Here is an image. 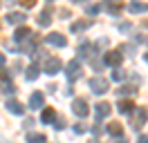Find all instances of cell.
<instances>
[{
	"label": "cell",
	"instance_id": "6da1fadb",
	"mask_svg": "<svg viewBox=\"0 0 148 143\" xmlns=\"http://www.w3.org/2000/svg\"><path fill=\"white\" fill-rule=\"evenodd\" d=\"M61 67H63V63H61L58 56H47L45 65H43V72H45L47 76H56V74L61 72Z\"/></svg>",
	"mask_w": 148,
	"mask_h": 143
},
{
	"label": "cell",
	"instance_id": "7a4b0ae2",
	"mask_svg": "<svg viewBox=\"0 0 148 143\" xmlns=\"http://www.w3.org/2000/svg\"><path fill=\"white\" fill-rule=\"evenodd\" d=\"M90 89H92V94H106L110 89V83H108V78H103V76H94L90 80Z\"/></svg>",
	"mask_w": 148,
	"mask_h": 143
},
{
	"label": "cell",
	"instance_id": "3957f363",
	"mask_svg": "<svg viewBox=\"0 0 148 143\" xmlns=\"http://www.w3.org/2000/svg\"><path fill=\"white\" fill-rule=\"evenodd\" d=\"M65 76H67L70 83L79 80V78H81V63H79V61H70L67 65H65Z\"/></svg>",
	"mask_w": 148,
	"mask_h": 143
},
{
	"label": "cell",
	"instance_id": "277c9868",
	"mask_svg": "<svg viewBox=\"0 0 148 143\" xmlns=\"http://www.w3.org/2000/svg\"><path fill=\"white\" fill-rule=\"evenodd\" d=\"M72 110H74V114L81 116V118H85V116L90 114V105H88L85 98H74L72 101Z\"/></svg>",
	"mask_w": 148,
	"mask_h": 143
},
{
	"label": "cell",
	"instance_id": "5b68a950",
	"mask_svg": "<svg viewBox=\"0 0 148 143\" xmlns=\"http://www.w3.org/2000/svg\"><path fill=\"white\" fill-rule=\"evenodd\" d=\"M121 61H123L121 49H112V52H108L106 56H103V63H106V65H110V67H114V69L121 65Z\"/></svg>",
	"mask_w": 148,
	"mask_h": 143
},
{
	"label": "cell",
	"instance_id": "8992f818",
	"mask_svg": "<svg viewBox=\"0 0 148 143\" xmlns=\"http://www.w3.org/2000/svg\"><path fill=\"white\" fill-rule=\"evenodd\" d=\"M43 105H45V94L43 92H34L29 96V110H40Z\"/></svg>",
	"mask_w": 148,
	"mask_h": 143
},
{
	"label": "cell",
	"instance_id": "52a82bcc",
	"mask_svg": "<svg viewBox=\"0 0 148 143\" xmlns=\"http://www.w3.org/2000/svg\"><path fill=\"white\" fill-rule=\"evenodd\" d=\"M135 118H132V125L135 127H141V123H146V118H148V110L146 107H135Z\"/></svg>",
	"mask_w": 148,
	"mask_h": 143
},
{
	"label": "cell",
	"instance_id": "ba28073f",
	"mask_svg": "<svg viewBox=\"0 0 148 143\" xmlns=\"http://www.w3.org/2000/svg\"><path fill=\"white\" fill-rule=\"evenodd\" d=\"M45 40H47V45H54V47H65V45H67V38H65L63 34H56V31L49 34Z\"/></svg>",
	"mask_w": 148,
	"mask_h": 143
},
{
	"label": "cell",
	"instance_id": "9c48e42d",
	"mask_svg": "<svg viewBox=\"0 0 148 143\" xmlns=\"http://www.w3.org/2000/svg\"><path fill=\"white\" fill-rule=\"evenodd\" d=\"M117 110H119L121 114H126V116H130L132 114V112H135V103H132V101H126V98H121L119 103H117Z\"/></svg>",
	"mask_w": 148,
	"mask_h": 143
},
{
	"label": "cell",
	"instance_id": "30bf717a",
	"mask_svg": "<svg viewBox=\"0 0 148 143\" xmlns=\"http://www.w3.org/2000/svg\"><path fill=\"white\" fill-rule=\"evenodd\" d=\"M94 114H97V118H99V121H101V118H106V116L110 114V103H106V101L97 103V105H94Z\"/></svg>",
	"mask_w": 148,
	"mask_h": 143
},
{
	"label": "cell",
	"instance_id": "8fae6325",
	"mask_svg": "<svg viewBox=\"0 0 148 143\" xmlns=\"http://www.w3.org/2000/svg\"><path fill=\"white\" fill-rule=\"evenodd\" d=\"M49 22H52V5L47 2L45 9H43V14L38 16V25H40V27H47Z\"/></svg>",
	"mask_w": 148,
	"mask_h": 143
},
{
	"label": "cell",
	"instance_id": "7c38bea8",
	"mask_svg": "<svg viewBox=\"0 0 148 143\" xmlns=\"http://www.w3.org/2000/svg\"><path fill=\"white\" fill-rule=\"evenodd\" d=\"M108 134L121 139V136H123V125H121L119 121H110V123H108Z\"/></svg>",
	"mask_w": 148,
	"mask_h": 143
},
{
	"label": "cell",
	"instance_id": "4fadbf2b",
	"mask_svg": "<svg viewBox=\"0 0 148 143\" xmlns=\"http://www.w3.org/2000/svg\"><path fill=\"white\" fill-rule=\"evenodd\" d=\"M5 107L9 110L11 114H23V112H25V107H23V103H18L16 98H9V101L5 103Z\"/></svg>",
	"mask_w": 148,
	"mask_h": 143
},
{
	"label": "cell",
	"instance_id": "5bb4252c",
	"mask_svg": "<svg viewBox=\"0 0 148 143\" xmlns=\"http://www.w3.org/2000/svg\"><path fill=\"white\" fill-rule=\"evenodd\" d=\"M27 18H25V14H20V11H14V14H7V22L9 25H20L23 27V22H25Z\"/></svg>",
	"mask_w": 148,
	"mask_h": 143
},
{
	"label": "cell",
	"instance_id": "9a60e30c",
	"mask_svg": "<svg viewBox=\"0 0 148 143\" xmlns=\"http://www.w3.org/2000/svg\"><path fill=\"white\" fill-rule=\"evenodd\" d=\"M128 11L130 14H146L148 2H128Z\"/></svg>",
	"mask_w": 148,
	"mask_h": 143
},
{
	"label": "cell",
	"instance_id": "2e32d148",
	"mask_svg": "<svg viewBox=\"0 0 148 143\" xmlns=\"http://www.w3.org/2000/svg\"><path fill=\"white\" fill-rule=\"evenodd\" d=\"M40 121H43V123H54L56 121V110L54 107H45L43 114H40Z\"/></svg>",
	"mask_w": 148,
	"mask_h": 143
},
{
	"label": "cell",
	"instance_id": "e0dca14e",
	"mask_svg": "<svg viewBox=\"0 0 148 143\" xmlns=\"http://www.w3.org/2000/svg\"><path fill=\"white\" fill-rule=\"evenodd\" d=\"M29 36H32V29H29V27H18V29H16V36H14V38H16L18 43H25Z\"/></svg>",
	"mask_w": 148,
	"mask_h": 143
},
{
	"label": "cell",
	"instance_id": "ac0fdd59",
	"mask_svg": "<svg viewBox=\"0 0 148 143\" xmlns=\"http://www.w3.org/2000/svg\"><path fill=\"white\" fill-rule=\"evenodd\" d=\"M38 74H40V67H38V63H32L27 67V72H25V76H27V80H36Z\"/></svg>",
	"mask_w": 148,
	"mask_h": 143
},
{
	"label": "cell",
	"instance_id": "d6986e66",
	"mask_svg": "<svg viewBox=\"0 0 148 143\" xmlns=\"http://www.w3.org/2000/svg\"><path fill=\"white\" fill-rule=\"evenodd\" d=\"M92 52H94V47L90 43L79 45V56H81V58H92Z\"/></svg>",
	"mask_w": 148,
	"mask_h": 143
},
{
	"label": "cell",
	"instance_id": "ffe728a7",
	"mask_svg": "<svg viewBox=\"0 0 148 143\" xmlns=\"http://www.w3.org/2000/svg\"><path fill=\"white\" fill-rule=\"evenodd\" d=\"M90 25H92V20H76V22L70 25V29H72V31H83V29H88Z\"/></svg>",
	"mask_w": 148,
	"mask_h": 143
},
{
	"label": "cell",
	"instance_id": "44dd1931",
	"mask_svg": "<svg viewBox=\"0 0 148 143\" xmlns=\"http://www.w3.org/2000/svg\"><path fill=\"white\" fill-rule=\"evenodd\" d=\"M135 92H137V87H135V85H123V87L117 89V94H119V96H132Z\"/></svg>",
	"mask_w": 148,
	"mask_h": 143
},
{
	"label": "cell",
	"instance_id": "7402d4cb",
	"mask_svg": "<svg viewBox=\"0 0 148 143\" xmlns=\"http://www.w3.org/2000/svg\"><path fill=\"white\" fill-rule=\"evenodd\" d=\"M112 80H117V83H121V80H126V72L117 67V69L112 72Z\"/></svg>",
	"mask_w": 148,
	"mask_h": 143
},
{
	"label": "cell",
	"instance_id": "603a6c76",
	"mask_svg": "<svg viewBox=\"0 0 148 143\" xmlns=\"http://www.w3.org/2000/svg\"><path fill=\"white\" fill-rule=\"evenodd\" d=\"M2 92H5V94H14V92H16L14 83H11V80H5V83H2Z\"/></svg>",
	"mask_w": 148,
	"mask_h": 143
},
{
	"label": "cell",
	"instance_id": "cb8c5ba5",
	"mask_svg": "<svg viewBox=\"0 0 148 143\" xmlns=\"http://www.w3.org/2000/svg\"><path fill=\"white\" fill-rule=\"evenodd\" d=\"M27 141L29 143H45V136H43V134H29Z\"/></svg>",
	"mask_w": 148,
	"mask_h": 143
},
{
	"label": "cell",
	"instance_id": "d4e9b609",
	"mask_svg": "<svg viewBox=\"0 0 148 143\" xmlns=\"http://www.w3.org/2000/svg\"><path fill=\"white\" fill-rule=\"evenodd\" d=\"M121 9H123V5H121V2H114V5H108V11H110V14H119Z\"/></svg>",
	"mask_w": 148,
	"mask_h": 143
},
{
	"label": "cell",
	"instance_id": "484cf974",
	"mask_svg": "<svg viewBox=\"0 0 148 143\" xmlns=\"http://www.w3.org/2000/svg\"><path fill=\"white\" fill-rule=\"evenodd\" d=\"M85 11H88L90 16H97V14L101 11V7H99V5H90V7H85Z\"/></svg>",
	"mask_w": 148,
	"mask_h": 143
},
{
	"label": "cell",
	"instance_id": "4316f807",
	"mask_svg": "<svg viewBox=\"0 0 148 143\" xmlns=\"http://www.w3.org/2000/svg\"><path fill=\"white\" fill-rule=\"evenodd\" d=\"M72 130H74L76 134H83V132H85V125H83V123H76V125L72 127Z\"/></svg>",
	"mask_w": 148,
	"mask_h": 143
},
{
	"label": "cell",
	"instance_id": "83f0119b",
	"mask_svg": "<svg viewBox=\"0 0 148 143\" xmlns=\"http://www.w3.org/2000/svg\"><path fill=\"white\" fill-rule=\"evenodd\" d=\"M34 2H36V0H20V5H23L25 9H32V7H34Z\"/></svg>",
	"mask_w": 148,
	"mask_h": 143
},
{
	"label": "cell",
	"instance_id": "f1b7e54d",
	"mask_svg": "<svg viewBox=\"0 0 148 143\" xmlns=\"http://www.w3.org/2000/svg\"><path fill=\"white\" fill-rule=\"evenodd\" d=\"M5 80H9V74H7V72L0 67V83H5Z\"/></svg>",
	"mask_w": 148,
	"mask_h": 143
},
{
	"label": "cell",
	"instance_id": "f546056e",
	"mask_svg": "<svg viewBox=\"0 0 148 143\" xmlns=\"http://www.w3.org/2000/svg\"><path fill=\"white\" fill-rule=\"evenodd\" d=\"M137 143H148V134H139Z\"/></svg>",
	"mask_w": 148,
	"mask_h": 143
},
{
	"label": "cell",
	"instance_id": "4dcf8cb0",
	"mask_svg": "<svg viewBox=\"0 0 148 143\" xmlns=\"http://www.w3.org/2000/svg\"><path fill=\"white\" fill-rule=\"evenodd\" d=\"M2 65H5V56L0 54V67H2Z\"/></svg>",
	"mask_w": 148,
	"mask_h": 143
},
{
	"label": "cell",
	"instance_id": "1f68e13d",
	"mask_svg": "<svg viewBox=\"0 0 148 143\" xmlns=\"http://www.w3.org/2000/svg\"><path fill=\"white\" fill-rule=\"evenodd\" d=\"M144 61H146V63H148V52H146V54H144Z\"/></svg>",
	"mask_w": 148,
	"mask_h": 143
},
{
	"label": "cell",
	"instance_id": "d6a6232c",
	"mask_svg": "<svg viewBox=\"0 0 148 143\" xmlns=\"http://www.w3.org/2000/svg\"><path fill=\"white\" fill-rule=\"evenodd\" d=\"M90 143H97V141H90Z\"/></svg>",
	"mask_w": 148,
	"mask_h": 143
}]
</instances>
